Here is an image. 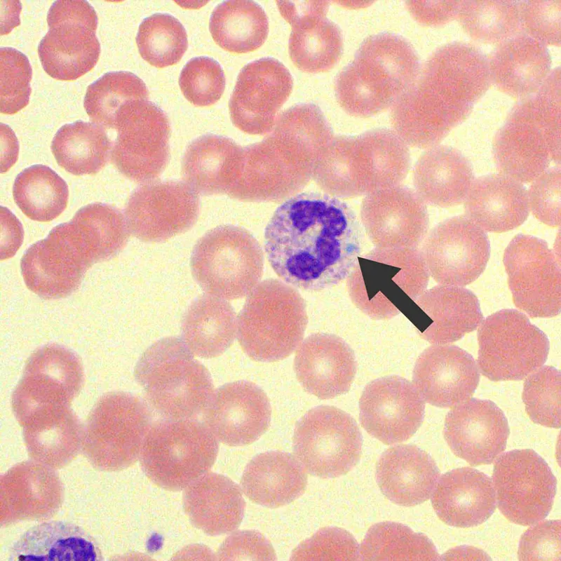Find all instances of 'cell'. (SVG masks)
I'll list each match as a JSON object with an SVG mask.
<instances>
[{"mask_svg":"<svg viewBox=\"0 0 561 561\" xmlns=\"http://www.w3.org/2000/svg\"><path fill=\"white\" fill-rule=\"evenodd\" d=\"M221 560H276L270 542L259 532L239 530L229 536L219 546Z\"/></svg>","mask_w":561,"mask_h":561,"instance_id":"94428289","label":"cell"},{"mask_svg":"<svg viewBox=\"0 0 561 561\" xmlns=\"http://www.w3.org/2000/svg\"><path fill=\"white\" fill-rule=\"evenodd\" d=\"M363 247L360 222L351 206L325 193H299L273 212L264 231V250L286 283L319 291L348 277Z\"/></svg>","mask_w":561,"mask_h":561,"instance_id":"6da1fadb","label":"cell"},{"mask_svg":"<svg viewBox=\"0 0 561 561\" xmlns=\"http://www.w3.org/2000/svg\"><path fill=\"white\" fill-rule=\"evenodd\" d=\"M184 97L197 107L216 103L225 88V77L221 65L215 60L200 56L189 60L179 78Z\"/></svg>","mask_w":561,"mask_h":561,"instance_id":"db71d44e","label":"cell"},{"mask_svg":"<svg viewBox=\"0 0 561 561\" xmlns=\"http://www.w3.org/2000/svg\"><path fill=\"white\" fill-rule=\"evenodd\" d=\"M66 223L76 243L92 265L119 254L126 246L130 234L121 212L100 203L82 207Z\"/></svg>","mask_w":561,"mask_h":561,"instance_id":"7bdbcfd3","label":"cell"},{"mask_svg":"<svg viewBox=\"0 0 561 561\" xmlns=\"http://www.w3.org/2000/svg\"><path fill=\"white\" fill-rule=\"evenodd\" d=\"M419 69L414 48L403 36L388 32L371 35L337 76V100L351 116H373L392 106Z\"/></svg>","mask_w":561,"mask_h":561,"instance_id":"8992f818","label":"cell"},{"mask_svg":"<svg viewBox=\"0 0 561 561\" xmlns=\"http://www.w3.org/2000/svg\"><path fill=\"white\" fill-rule=\"evenodd\" d=\"M520 29L544 46L560 44L561 0L519 1Z\"/></svg>","mask_w":561,"mask_h":561,"instance_id":"6f0895ef","label":"cell"},{"mask_svg":"<svg viewBox=\"0 0 561 561\" xmlns=\"http://www.w3.org/2000/svg\"><path fill=\"white\" fill-rule=\"evenodd\" d=\"M292 560H358L360 547L355 538L345 529L327 527L318 530L302 542L292 552Z\"/></svg>","mask_w":561,"mask_h":561,"instance_id":"9f6ffc18","label":"cell"},{"mask_svg":"<svg viewBox=\"0 0 561 561\" xmlns=\"http://www.w3.org/2000/svg\"><path fill=\"white\" fill-rule=\"evenodd\" d=\"M138 99H149L144 81L129 72H111L88 86L83 107L94 123L114 129L121 107Z\"/></svg>","mask_w":561,"mask_h":561,"instance_id":"f907efd6","label":"cell"},{"mask_svg":"<svg viewBox=\"0 0 561 561\" xmlns=\"http://www.w3.org/2000/svg\"><path fill=\"white\" fill-rule=\"evenodd\" d=\"M440 478L434 459L412 445L386 450L376 466V480L381 492L393 503L413 506L427 501Z\"/></svg>","mask_w":561,"mask_h":561,"instance_id":"e575fe53","label":"cell"},{"mask_svg":"<svg viewBox=\"0 0 561 561\" xmlns=\"http://www.w3.org/2000/svg\"><path fill=\"white\" fill-rule=\"evenodd\" d=\"M190 267L194 280L207 294L233 300L248 295L258 284L263 274L264 255L248 231L221 225L196 242Z\"/></svg>","mask_w":561,"mask_h":561,"instance_id":"30bf717a","label":"cell"},{"mask_svg":"<svg viewBox=\"0 0 561 561\" xmlns=\"http://www.w3.org/2000/svg\"><path fill=\"white\" fill-rule=\"evenodd\" d=\"M488 60L472 44L435 50L391 106L394 131L408 146L429 149L471 113L491 84Z\"/></svg>","mask_w":561,"mask_h":561,"instance_id":"7a4b0ae2","label":"cell"},{"mask_svg":"<svg viewBox=\"0 0 561 561\" xmlns=\"http://www.w3.org/2000/svg\"><path fill=\"white\" fill-rule=\"evenodd\" d=\"M503 264L515 305L534 318L553 317L561 307L560 262L543 240L515 236Z\"/></svg>","mask_w":561,"mask_h":561,"instance_id":"d6986e66","label":"cell"},{"mask_svg":"<svg viewBox=\"0 0 561 561\" xmlns=\"http://www.w3.org/2000/svg\"><path fill=\"white\" fill-rule=\"evenodd\" d=\"M1 259L16 253L24 240V230L18 219L6 208H1Z\"/></svg>","mask_w":561,"mask_h":561,"instance_id":"be15d7a7","label":"cell"},{"mask_svg":"<svg viewBox=\"0 0 561 561\" xmlns=\"http://www.w3.org/2000/svg\"><path fill=\"white\" fill-rule=\"evenodd\" d=\"M560 372L544 365L529 374L525 381L522 400L534 423L559 428L560 426Z\"/></svg>","mask_w":561,"mask_h":561,"instance_id":"f5cc1de1","label":"cell"},{"mask_svg":"<svg viewBox=\"0 0 561 561\" xmlns=\"http://www.w3.org/2000/svg\"><path fill=\"white\" fill-rule=\"evenodd\" d=\"M91 266L62 224L32 245L20 261L28 289L47 299L62 298L76 291Z\"/></svg>","mask_w":561,"mask_h":561,"instance_id":"484cf974","label":"cell"},{"mask_svg":"<svg viewBox=\"0 0 561 561\" xmlns=\"http://www.w3.org/2000/svg\"><path fill=\"white\" fill-rule=\"evenodd\" d=\"M237 334L236 314L226 299L203 295L187 309L182 323V340L196 356L222 355Z\"/></svg>","mask_w":561,"mask_h":561,"instance_id":"60d3db41","label":"cell"},{"mask_svg":"<svg viewBox=\"0 0 561 561\" xmlns=\"http://www.w3.org/2000/svg\"><path fill=\"white\" fill-rule=\"evenodd\" d=\"M359 409L365 430L383 443L392 445L408 440L419 429L425 401L412 382L391 375L365 386Z\"/></svg>","mask_w":561,"mask_h":561,"instance_id":"cb8c5ba5","label":"cell"},{"mask_svg":"<svg viewBox=\"0 0 561 561\" xmlns=\"http://www.w3.org/2000/svg\"><path fill=\"white\" fill-rule=\"evenodd\" d=\"M11 560H99L95 540L69 522L52 521L32 527L13 545Z\"/></svg>","mask_w":561,"mask_h":561,"instance_id":"b9f144b4","label":"cell"},{"mask_svg":"<svg viewBox=\"0 0 561 561\" xmlns=\"http://www.w3.org/2000/svg\"><path fill=\"white\" fill-rule=\"evenodd\" d=\"M293 367L306 392L330 399L349 391L357 363L353 351L344 339L332 334L314 333L298 346Z\"/></svg>","mask_w":561,"mask_h":561,"instance_id":"1f68e13d","label":"cell"},{"mask_svg":"<svg viewBox=\"0 0 561 561\" xmlns=\"http://www.w3.org/2000/svg\"><path fill=\"white\" fill-rule=\"evenodd\" d=\"M150 410L147 403L128 393L102 396L83 428L82 450L91 465L111 472L134 464L153 423Z\"/></svg>","mask_w":561,"mask_h":561,"instance_id":"7c38bea8","label":"cell"},{"mask_svg":"<svg viewBox=\"0 0 561 561\" xmlns=\"http://www.w3.org/2000/svg\"><path fill=\"white\" fill-rule=\"evenodd\" d=\"M22 428L30 458L55 470L68 465L82 450L84 428L71 408Z\"/></svg>","mask_w":561,"mask_h":561,"instance_id":"ee69618b","label":"cell"},{"mask_svg":"<svg viewBox=\"0 0 561 561\" xmlns=\"http://www.w3.org/2000/svg\"><path fill=\"white\" fill-rule=\"evenodd\" d=\"M474 180L470 161L455 148L435 146L424 151L413 170L414 190L427 204L442 208L464 201Z\"/></svg>","mask_w":561,"mask_h":561,"instance_id":"f35d334b","label":"cell"},{"mask_svg":"<svg viewBox=\"0 0 561 561\" xmlns=\"http://www.w3.org/2000/svg\"><path fill=\"white\" fill-rule=\"evenodd\" d=\"M362 435L354 419L334 406L309 410L297 423L292 441L295 458L309 474L332 478L358 463Z\"/></svg>","mask_w":561,"mask_h":561,"instance_id":"9a60e30c","label":"cell"},{"mask_svg":"<svg viewBox=\"0 0 561 561\" xmlns=\"http://www.w3.org/2000/svg\"><path fill=\"white\" fill-rule=\"evenodd\" d=\"M507 419L492 401L468 399L447 414L444 437L452 452L471 466L492 464L506 447Z\"/></svg>","mask_w":561,"mask_h":561,"instance_id":"83f0119b","label":"cell"},{"mask_svg":"<svg viewBox=\"0 0 561 561\" xmlns=\"http://www.w3.org/2000/svg\"><path fill=\"white\" fill-rule=\"evenodd\" d=\"M63 495L55 469L34 460L18 463L0 478L1 525L48 519L60 508Z\"/></svg>","mask_w":561,"mask_h":561,"instance_id":"4dcf8cb0","label":"cell"},{"mask_svg":"<svg viewBox=\"0 0 561 561\" xmlns=\"http://www.w3.org/2000/svg\"><path fill=\"white\" fill-rule=\"evenodd\" d=\"M478 367L489 379L521 380L546 362L550 344L546 334L516 309H502L486 318L478 330Z\"/></svg>","mask_w":561,"mask_h":561,"instance_id":"4fadbf2b","label":"cell"},{"mask_svg":"<svg viewBox=\"0 0 561 561\" xmlns=\"http://www.w3.org/2000/svg\"><path fill=\"white\" fill-rule=\"evenodd\" d=\"M194 356L182 339L168 337L150 346L135 366L147 405L162 419H195L214 393L210 372Z\"/></svg>","mask_w":561,"mask_h":561,"instance_id":"52a82bcc","label":"cell"},{"mask_svg":"<svg viewBox=\"0 0 561 561\" xmlns=\"http://www.w3.org/2000/svg\"><path fill=\"white\" fill-rule=\"evenodd\" d=\"M363 560H438L441 557L424 534L394 522L372 525L360 546Z\"/></svg>","mask_w":561,"mask_h":561,"instance_id":"c3c4849f","label":"cell"},{"mask_svg":"<svg viewBox=\"0 0 561 561\" xmlns=\"http://www.w3.org/2000/svg\"><path fill=\"white\" fill-rule=\"evenodd\" d=\"M13 196L16 205L29 219L50 222L66 208L69 189L65 181L50 168L34 165L17 175Z\"/></svg>","mask_w":561,"mask_h":561,"instance_id":"7dc6e473","label":"cell"},{"mask_svg":"<svg viewBox=\"0 0 561 561\" xmlns=\"http://www.w3.org/2000/svg\"><path fill=\"white\" fill-rule=\"evenodd\" d=\"M461 1H407L406 7L419 23L440 26L457 18Z\"/></svg>","mask_w":561,"mask_h":561,"instance_id":"6125c7cd","label":"cell"},{"mask_svg":"<svg viewBox=\"0 0 561 561\" xmlns=\"http://www.w3.org/2000/svg\"><path fill=\"white\" fill-rule=\"evenodd\" d=\"M218 452L217 439L194 419H162L152 423L140 455L141 467L157 486L180 491L212 467Z\"/></svg>","mask_w":561,"mask_h":561,"instance_id":"8fae6325","label":"cell"},{"mask_svg":"<svg viewBox=\"0 0 561 561\" xmlns=\"http://www.w3.org/2000/svg\"><path fill=\"white\" fill-rule=\"evenodd\" d=\"M517 104L495 135L493 154L501 174L529 183L560 163V71Z\"/></svg>","mask_w":561,"mask_h":561,"instance_id":"5b68a950","label":"cell"},{"mask_svg":"<svg viewBox=\"0 0 561 561\" xmlns=\"http://www.w3.org/2000/svg\"><path fill=\"white\" fill-rule=\"evenodd\" d=\"M464 202L465 216L489 232L519 227L530 210L525 187L501 173L475 179Z\"/></svg>","mask_w":561,"mask_h":561,"instance_id":"d590c367","label":"cell"},{"mask_svg":"<svg viewBox=\"0 0 561 561\" xmlns=\"http://www.w3.org/2000/svg\"><path fill=\"white\" fill-rule=\"evenodd\" d=\"M183 507L196 527L216 536L231 532L240 525L245 503L234 481L224 475L210 472L185 487Z\"/></svg>","mask_w":561,"mask_h":561,"instance_id":"74e56055","label":"cell"},{"mask_svg":"<svg viewBox=\"0 0 561 561\" xmlns=\"http://www.w3.org/2000/svg\"><path fill=\"white\" fill-rule=\"evenodd\" d=\"M283 18L291 25L288 50L294 65L309 73L331 69L343 52L339 27L326 17L328 1H277Z\"/></svg>","mask_w":561,"mask_h":561,"instance_id":"4316f807","label":"cell"},{"mask_svg":"<svg viewBox=\"0 0 561 561\" xmlns=\"http://www.w3.org/2000/svg\"><path fill=\"white\" fill-rule=\"evenodd\" d=\"M136 43L142 58L151 65L163 68L177 63L188 47L182 24L168 13H154L139 26Z\"/></svg>","mask_w":561,"mask_h":561,"instance_id":"816d5d0a","label":"cell"},{"mask_svg":"<svg viewBox=\"0 0 561 561\" xmlns=\"http://www.w3.org/2000/svg\"><path fill=\"white\" fill-rule=\"evenodd\" d=\"M480 380L473 357L454 345H433L416 360L413 384L424 399L438 407H453L474 393Z\"/></svg>","mask_w":561,"mask_h":561,"instance_id":"f546056e","label":"cell"},{"mask_svg":"<svg viewBox=\"0 0 561 561\" xmlns=\"http://www.w3.org/2000/svg\"><path fill=\"white\" fill-rule=\"evenodd\" d=\"M457 18L472 39L500 44L520 29L518 1H460Z\"/></svg>","mask_w":561,"mask_h":561,"instance_id":"681fc988","label":"cell"},{"mask_svg":"<svg viewBox=\"0 0 561 561\" xmlns=\"http://www.w3.org/2000/svg\"><path fill=\"white\" fill-rule=\"evenodd\" d=\"M431 503L445 524L460 528L478 526L494 513L496 500L491 478L471 467L453 469L439 478Z\"/></svg>","mask_w":561,"mask_h":561,"instance_id":"d6a6232c","label":"cell"},{"mask_svg":"<svg viewBox=\"0 0 561 561\" xmlns=\"http://www.w3.org/2000/svg\"><path fill=\"white\" fill-rule=\"evenodd\" d=\"M83 380L79 358L69 349L48 344L35 351L12 394L13 414L24 427L70 408Z\"/></svg>","mask_w":561,"mask_h":561,"instance_id":"5bb4252c","label":"cell"},{"mask_svg":"<svg viewBox=\"0 0 561 561\" xmlns=\"http://www.w3.org/2000/svg\"><path fill=\"white\" fill-rule=\"evenodd\" d=\"M243 166V148L232 139L206 134L187 147L182 162V175L198 195L228 194Z\"/></svg>","mask_w":561,"mask_h":561,"instance_id":"836d02e7","label":"cell"},{"mask_svg":"<svg viewBox=\"0 0 561 561\" xmlns=\"http://www.w3.org/2000/svg\"><path fill=\"white\" fill-rule=\"evenodd\" d=\"M488 64L491 81L514 97L535 93L551 72V58L546 46L523 33L499 44Z\"/></svg>","mask_w":561,"mask_h":561,"instance_id":"8d00e7d4","label":"cell"},{"mask_svg":"<svg viewBox=\"0 0 561 561\" xmlns=\"http://www.w3.org/2000/svg\"><path fill=\"white\" fill-rule=\"evenodd\" d=\"M292 86L290 72L279 60L264 58L248 63L238 75L229 102L233 124L250 135L269 133Z\"/></svg>","mask_w":561,"mask_h":561,"instance_id":"7402d4cb","label":"cell"},{"mask_svg":"<svg viewBox=\"0 0 561 561\" xmlns=\"http://www.w3.org/2000/svg\"><path fill=\"white\" fill-rule=\"evenodd\" d=\"M19 153V143L13 131L6 125L1 123V172L8 171L16 162Z\"/></svg>","mask_w":561,"mask_h":561,"instance_id":"e7e4bbea","label":"cell"},{"mask_svg":"<svg viewBox=\"0 0 561 561\" xmlns=\"http://www.w3.org/2000/svg\"><path fill=\"white\" fill-rule=\"evenodd\" d=\"M203 413L204 424L217 440L241 446L253 442L267 430L271 408L259 386L240 380L218 388Z\"/></svg>","mask_w":561,"mask_h":561,"instance_id":"d4e9b609","label":"cell"},{"mask_svg":"<svg viewBox=\"0 0 561 561\" xmlns=\"http://www.w3.org/2000/svg\"><path fill=\"white\" fill-rule=\"evenodd\" d=\"M306 471L292 454L270 451L256 455L246 466L241 489L252 501L278 508L293 501L305 491Z\"/></svg>","mask_w":561,"mask_h":561,"instance_id":"ab89813d","label":"cell"},{"mask_svg":"<svg viewBox=\"0 0 561 561\" xmlns=\"http://www.w3.org/2000/svg\"><path fill=\"white\" fill-rule=\"evenodd\" d=\"M111 149L104 128L82 121L62 126L51 144L58 164L74 175L100 172L110 158Z\"/></svg>","mask_w":561,"mask_h":561,"instance_id":"bcb514c9","label":"cell"},{"mask_svg":"<svg viewBox=\"0 0 561 561\" xmlns=\"http://www.w3.org/2000/svg\"><path fill=\"white\" fill-rule=\"evenodd\" d=\"M360 217L368 238L381 248H418L429 224L426 203L402 184L365 196Z\"/></svg>","mask_w":561,"mask_h":561,"instance_id":"603a6c76","label":"cell"},{"mask_svg":"<svg viewBox=\"0 0 561 561\" xmlns=\"http://www.w3.org/2000/svg\"><path fill=\"white\" fill-rule=\"evenodd\" d=\"M536 523L521 536L518 551L519 560L560 561V520Z\"/></svg>","mask_w":561,"mask_h":561,"instance_id":"91938a15","label":"cell"},{"mask_svg":"<svg viewBox=\"0 0 561 561\" xmlns=\"http://www.w3.org/2000/svg\"><path fill=\"white\" fill-rule=\"evenodd\" d=\"M429 272L418 248H374L360 255L347 277L352 302L372 318H391L426 290Z\"/></svg>","mask_w":561,"mask_h":561,"instance_id":"9c48e42d","label":"cell"},{"mask_svg":"<svg viewBox=\"0 0 561 561\" xmlns=\"http://www.w3.org/2000/svg\"><path fill=\"white\" fill-rule=\"evenodd\" d=\"M199 210L198 194L186 182L158 180L137 187L124 214L131 235L144 242L159 243L189 230Z\"/></svg>","mask_w":561,"mask_h":561,"instance_id":"ffe728a7","label":"cell"},{"mask_svg":"<svg viewBox=\"0 0 561 561\" xmlns=\"http://www.w3.org/2000/svg\"><path fill=\"white\" fill-rule=\"evenodd\" d=\"M261 142L243 148L241 174L228 193L243 202H281L313 180L317 163L333 137L317 111L295 106L283 111Z\"/></svg>","mask_w":561,"mask_h":561,"instance_id":"3957f363","label":"cell"},{"mask_svg":"<svg viewBox=\"0 0 561 561\" xmlns=\"http://www.w3.org/2000/svg\"><path fill=\"white\" fill-rule=\"evenodd\" d=\"M429 274L438 283L465 286L484 271L490 254L485 231L465 215L435 226L421 249Z\"/></svg>","mask_w":561,"mask_h":561,"instance_id":"44dd1931","label":"cell"},{"mask_svg":"<svg viewBox=\"0 0 561 561\" xmlns=\"http://www.w3.org/2000/svg\"><path fill=\"white\" fill-rule=\"evenodd\" d=\"M0 65L1 112L14 114L29 103L32 69L25 55L9 47L1 48Z\"/></svg>","mask_w":561,"mask_h":561,"instance_id":"11a10c76","label":"cell"},{"mask_svg":"<svg viewBox=\"0 0 561 561\" xmlns=\"http://www.w3.org/2000/svg\"><path fill=\"white\" fill-rule=\"evenodd\" d=\"M560 166L549 168L534 181L527 191L529 210L543 224L550 227L560 224Z\"/></svg>","mask_w":561,"mask_h":561,"instance_id":"680465c9","label":"cell"},{"mask_svg":"<svg viewBox=\"0 0 561 561\" xmlns=\"http://www.w3.org/2000/svg\"><path fill=\"white\" fill-rule=\"evenodd\" d=\"M492 483L499 511L515 524L534 525L551 511L556 478L546 461L532 450H514L498 456Z\"/></svg>","mask_w":561,"mask_h":561,"instance_id":"ac0fdd59","label":"cell"},{"mask_svg":"<svg viewBox=\"0 0 561 561\" xmlns=\"http://www.w3.org/2000/svg\"><path fill=\"white\" fill-rule=\"evenodd\" d=\"M403 313L423 339L436 345L460 339L475 330L483 318L473 292L445 285L425 290Z\"/></svg>","mask_w":561,"mask_h":561,"instance_id":"f1b7e54d","label":"cell"},{"mask_svg":"<svg viewBox=\"0 0 561 561\" xmlns=\"http://www.w3.org/2000/svg\"><path fill=\"white\" fill-rule=\"evenodd\" d=\"M307 322L300 293L285 282L266 279L249 293L238 315V342L255 361H278L298 348Z\"/></svg>","mask_w":561,"mask_h":561,"instance_id":"ba28073f","label":"cell"},{"mask_svg":"<svg viewBox=\"0 0 561 561\" xmlns=\"http://www.w3.org/2000/svg\"><path fill=\"white\" fill-rule=\"evenodd\" d=\"M97 15L86 1H56L47 14L48 31L38 46L45 72L60 81H73L97 64L100 44Z\"/></svg>","mask_w":561,"mask_h":561,"instance_id":"e0dca14e","label":"cell"},{"mask_svg":"<svg viewBox=\"0 0 561 561\" xmlns=\"http://www.w3.org/2000/svg\"><path fill=\"white\" fill-rule=\"evenodd\" d=\"M209 29L222 48L245 53L255 50L264 43L269 21L263 8L255 1H225L212 11Z\"/></svg>","mask_w":561,"mask_h":561,"instance_id":"f6af8a7d","label":"cell"},{"mask_svg":"<svg viewBox=\"0 0 561 561\" xmlns=\"http://www.w3.org/2000/svg\"><path fill=\"white\" fill-rule=\"evenodd\" d=\"M490 560L482 550L474 547L460 546L447 551L441 560Z\"/></svg>","mask_w":561,"mask_h":561,"instance_id":"03108f58","label":"cell"},{"mask_svg":"<svg viewBox=\"0 0 561 561\" xmlns=\"http://www.w3.org/2000/svg\"><path fill=\"white\" fill-rule=\"evenodd\" d=\"M411 165L407 144L393 130L374 128L332 137L313 180L323 192L339 199L367 196L399 185Z\"/></svg>","mask_w":561,"mask_h":561,"instance_id":"277c9868","label":"cell"},{"mask_svg":"<svg viewBox=\"0 0 561 561\" xmlns=\"http://www.w3.org/2000/svg\"><path fill=\"white\" fill-rule=\"evenodd\" d=\"M114 129L110 159L116 168L136 182L158 177L170 158V126L165 112L149 99L135 100L121 107Z\"/></svg>","mask_w":561,"mask_h":561,"instance_id":"2e32d148","label":"cell"}]
</instances>
